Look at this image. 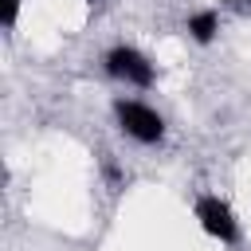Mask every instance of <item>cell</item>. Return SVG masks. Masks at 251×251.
Here are the masks:
<instances>
[{
  "instance_id": "obj_6",
  "label": "cell",
  "mask_w": 251,
  "mask_h": 251,
  "mask_svg": "<svg viewBox=\"0 0 251 251\" xmlns=\"http://www.w3.org/2000/svg\"><path fill=\"white\" fill-rule=\"evenodd\" d=\"M86 4H102V0H86Z\"/></svg>"
},
{
  "instance_id": "obj_3",
  "label": "cell",
  "mask_w": 251,
  "mask_h": 251,
  "mask_svg": "<svg viewBox=\"0 0 251 251\" xmlns=\"http://www.w3.org/2000/svg\"><path fill=\"white\" fill-rule=\"evenodd\" d=\"M196 224L204 227V235H212L220 243H235L239 239V220H235L231 204L220 200V196H212V192H204L196 200Z\"/></svg>"
},
{
  "instance_id": "obj_4",
  "label": "cell",
  "mask_w": 251,
  "mask_h": 251,
  "mask_svg": "<svg viewBox=\"0 0 251 251\" xmlns=\"http://www.w3.org/2000/svg\"><path fill=\"white\" fill-rule=\"evenodd\" d=\"M184 31H188L192 43L208 47V43L220 35V12H216V8H200V12H192V16L184 20Z\"/></svg>"
},
{
  "instance_id": "obj_1",
  "label": "cell",
  "mask_w": 251,
  "mask_h": 251,
  "mask_svg": "<svg viewBox=\"0 0 251 251\" xmlns=\"http://www.w3.org/2000/svg\"><path fill=\"white\" fill-rule=\"evenodd\" d=\"M114 118H118V129L137 145H157L165 137V118L153 106L137 102V98H118L114 102Z\"/></svg>"
},
{
  "instance_id": "obj_2",
  "label": "cell",
  "mask_w": 251,
  "mask_h": 251,
  "mask_svg": "<svg viewBox=\"0 0 251 251\" xmlns=\"http://www.w3.org/2000/svg\"><path fill=\"white\" fill-rule=\"evenodd\" d=\"M102 63H106L110 78H118V82H126V86H137V90L153 86V78H157V71H153V63H149V55H145V51H137L133 43H118V47H110Z\"/></svg>"
},
{
  "instance_id": "obj_5",
  "label": "cell",
  "mask_w": 251,
  "mask_h": 251,
  "mask_svg": "<svg viewBox=\"0 0 251 251\" xmlns=\"http://www.w3.org/2000/svg\"><path fill=\"white\" fill-rule=\"evenodd\" d=\"M20 4H24V0H0V24H4V27H16Z\"/></svg>"
}]
</instances>
